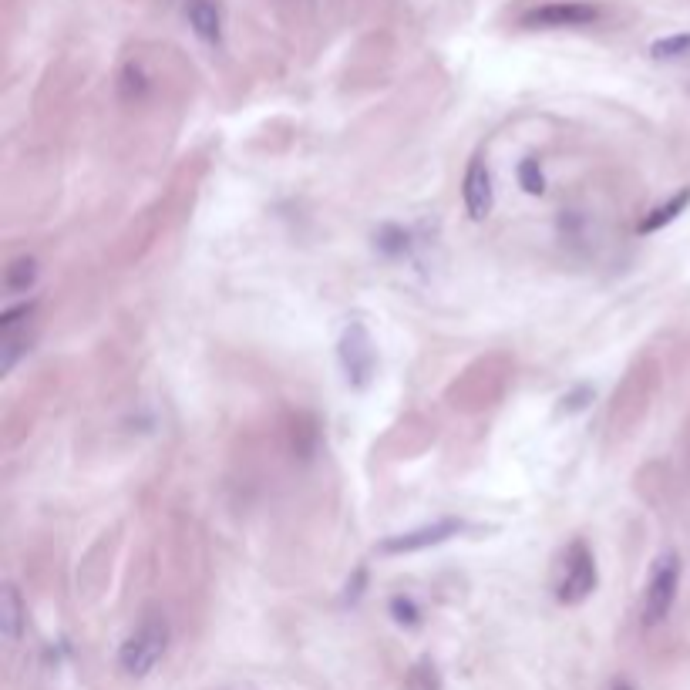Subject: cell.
<instances>
[{"label":"cell","instance_id":"obj_1","mask_svg":"<svg viewBox=\"0 0 690 690\" xmlns=\"http://www.w3.org/2000/svg\"><path fill=\"white\" fill-rule=\"evenodd\" d=\"M165 650H169V620L152 613L125 637L122 650H118V664L128 677H145L165 657Z\"/></svg>","mask_w":690,"mask_h":690},{"label":"cell","instance_id":"obj_2","mask_svg":"<svg viewBox=\"0 0 690 690\" xmlns=\"http://www.w3.org/2000/svg\"><path fill=\"white\" fill-rule=\"evenodd\" d=\"M677 586H680V556L677 552H667V556L657 559L647 590H643V606H640L643 627H657V623L667 620L670 606L677 600Z\"/></svg>","mask_w":690,"mask_h":690},{"label":"cell","instance_id":"obj_3","mask_svg":"<svg viewBox=\"0 0 690 690\" xmlns=\"http://www.w3.org/2000/svg\"><path fill=\"white\" fill-rule=\"evenodd\" d=\"M337 357H340V367H344V377L351 388H367V384H371L374 367H377V351H374L371 330H367L361 320H351V324L344 327L340 344H337Z\"/></svg>","mask_w":690,"mask_h":690},{"label":"cell","instance_id":"obj_4","mask_svg":"<svg viewBox=\"0 0 690 690\" xmlns=\"http://www.w3.org/2000/svg\"><path fill=\"white\" fill-rule=\"evenodd\" d=\"M596 590V559L593 552L586 549V542H573L563 556V566H559V583H556V596L559 603H583L586 596Z\"/></svg>","mask_w":690,"mask_h":690},{"label":"cell","instance_id":"obj_5","mask_svg":"<svg viewBox=\"0 0 690 690\" xmlns=\"http://www.w3.org/2000/svg\"><path fill=\"white\" fill-rule=\"evenodd\" d=\"M600 17H603L600 7L586 4V0H552V4H539L526 11L519 24L552 31V27H586V24H596Z\"/></svg>","mask_w":690,"mask_h":690},{"label":"cell","instance_id":"obj_6","mask_svg":"<svg viewBox=\"0 0 690 690\" xmlns=\"http://www.w3.org/2000/svg\"><path fill=\"white\" fill-rule=\"evenodd\" d=\"M462 529H465L462 519H441V522H431V526H421V529H411V532H401V536L384 539L377 549L388 552V556H398V552H418V549L438 546V542H448Z\"/></svg>","mask_w":690,"mask_h":690},{"label":"cell","instance_id":"obj_7","mask_svg":"<svg viewBox=\"0 0 690 690\" xmlns=\"http://www.w3.org/2000/svg\"><path fill=\"white\" fill-rule=\"evenodd\" d=\"M462 199L472 219H485L492 213V172L482 155H475V159L468 162L465 182H462Z\"/></svg>","mask_w":690,"mask_h":690},{"label":"cell","instance_id":"obj_8","mask_svg":"<svg viewBox=\"0 0 690 690\" xmlns=\"http://www.w3.org/2000/svg\"><path fill=\"white\" fill-rule=\"evenodd\" d=\"M186 21L196 31V38L206 44L223 41V14H219L216 0H186Z\"/></svg>","mask_w":690,"mask_h":690},{"label":"cell","instance_id":"obj_9","mask_svg":"<svg viewBox=\"0 0 690 690\" xmlns=\"http://www.w3.org/2000/svg\"><path fill=\"white\" fill-rule=\"evenodd\" d=\"M21 627H24L21 593H17V586H4V593H0V630H4V640L14 643L21 637Z\"/></svg>","mask_w":690,"mask_h":690},{"label":"cell","instance_id":"obj_10","mask_svg":"<svg viewBox=\"0 0 690 690\" xmlns=\"http://www.w3.org/2000/svg\"><path fill=\"white\" fill-rule=\"evenodd\" d=\"M690 206V189H680L674 199H667L664 206H657L653 213L643 216V223L637 226V233H657V229H664L667 223H674V219L684 213Z\"/></svg>","mask_w":690,"mask_h":690},{"label":"cell","instance_id":"obj_11","mask_svg":"<svg viewBox=\"0 0 690 690\" xmlns=\"http://www.w3.org/2000/svg\"><path fill=\"white\" fill-rule=\"evenodd\" d=\"M34 283H38V260H34V256H21V260H14L7 266V273H4L7 293H27Z\"/></svg>","mask_w":690,"mask_h":690},{"label":"cell","instance_id":"obj_12","mask_svg":"<svg viewBox=\"0 0 690 690\" xmlns=\"http://www.w3.org/2000/svg\"><path fill=\"white\" fill-rule=\"evenodd\" d=\"M118 91H122V98H128V101L142 98L145 91H149V78H145L142 64H125L122 78H118Z\"/></svg>","mask_w":690,"mask_h":690},{"label":"cell","instance_id":"obj_13","mask_svg":"<svg viewBox=\"0 0 690 690\" xmlns=\"http://www.w3.org/2000/svg\"><path fill=\"white\" fill-rule=\"evenodd\" d=\"M684 54H690V34H670V38H660L650 44V58L657 61L684 58Z\"/></svg>","mask_w":690,"mask_h":690},{"label":"cell","instance_id":"obj_14","mask_svg":"<svg viewBox=\"0 0 690 690\" xmlns=\"http://www.w3.org/2000/svg\"><path fill=\"white\" fill-rule=\"evenodd\" d=\"M34 310H38V300H27L21 303V307H14V310H4L0 314V334H17V327H24L27 320L34 317Z\"/></svg>","mask_w":690,"mask_h":690},{"label":"cell","instance_id":"obj_15","mask_svg":"<svg viewBox=\"0 0 690 690\" xmlns=\"http://www.w3.org/2000/svg\"><path fill=\"white\" fill-rule=\"evenodd\" d=\"M519 186L526 189L529 196H542V189H546V176H542V169H539V159H522Z\"/></svg>","mask_w":690,"mask_h":690},{"label":"cell","instance_id":"obj_16","mask_svg":"<svg viewBox=\"0 0 690 690\" xmlns=\"http://www.w3.org/2000/svg\"><path fill=\"white\" fill-rule=\"evenodd\" d=\"M391 613H394V620L398 623H408V627H414V623H418V606H414L408 596H394L391 600Z\"/></svg>","mask_w":690,"mask_h":690},{"label":"cell","instance_id":"obj_17","mask_svg":"<svg viewBox=\"0 0 690 690\" xmlns=\"http://www.w3.org/2000/svg\"><path fill=\"white\" fill-rule=\"evenodd\" d=\"M613 690H630V687H627V684H616Z\"/></svg>","mask_w":690,"mask_h":690}]
</instances>
